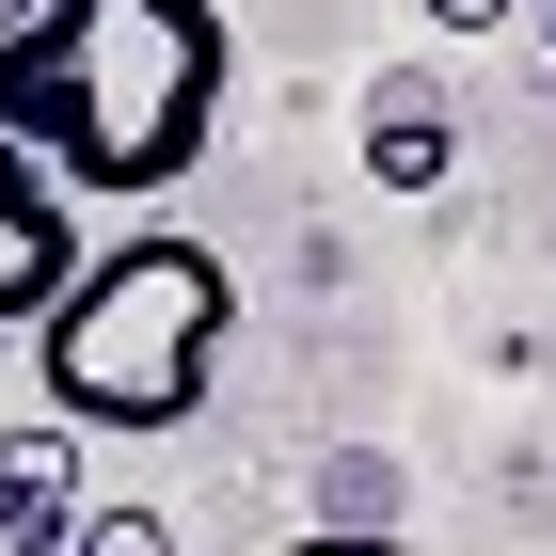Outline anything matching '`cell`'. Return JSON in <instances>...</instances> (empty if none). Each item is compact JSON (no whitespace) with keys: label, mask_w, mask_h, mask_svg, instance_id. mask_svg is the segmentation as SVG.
I'll return each mask as SVG.
<instances>
[{"label":"cell","mask_w":556,"mask_h":556,"mask_svg":"<svg viewBox=\"0 0 556 556\" xmlns=\"http://www.w3.org/2000/svg\"><path fill=\"white\" fill-rule=\"evenodd\" d=\"M223 0H48L0 33V128L33 143L80 207H143L223 143Z\"/></svg>","instance_id":"obj_1"},{"label":"cell","mask_w":556,"mask_h":556,"mask_svg":"<svg viewBox=\"0 0 556 556\" xmlns=\"http://www.w3.org/2000/svg\"><path fill=\"white\" fill-rule=\"evenodd\" d=\"M223 334H239V270H223L207 239L143 223V239H96L80 287L33 318V382H48L64 429H128V445H160V429L207 414Z\"/></svg>","instance_id":"obj_2"},{"label":"cell","mask_w":556,"mask_h":556,"mask_svg":"<svg viewBox=\"0 0 556 556\" xmlns=\"http://www.w3.org/2000/svg\"><path fill=\"white\" fill-rule=\"evenodd\" d=\"M80 255H96V239H80V191L0 128V334H33L48 302L80 287Z\"/></svg>","instance_id":"obj_3"},{"label":"cell","mask_w":556,"mask_h":556,"mask_svg":"<svg viewBox=\"0 0 556 556\" xmlns=\"http://www.w3.org/2000/svg\"><path fill=\"white\" fill-rule=\"evenodd\" d=\"M462 128H445V80L429 64H382L366 80V191H445Z\"/></svg>","instance_id":"obj_4"},{"label":"cell","mask_w":556,"mask_h":556,"mask_svg":"<svg viewBox=\"0 0 556 556\" xmlns=\"http://www.w3.org/2000/svg\"><path fill=\"white\" fill-rule=\"evenodd\" d=\"M64 541H80V429L48 414L0 445V556H64Z\"/></svg>","instance_id":"obj_5"},{"label":"cell","mask_w":556,"mask_h":556,"mask_svg":"<svg viewBox=\"0 0 556 556\" xmlns=\"http://www.w3.org/2000/svg\"><path fill=\"white\" fill-rule=\"evenodd\" d=\"M64 556H175V525H160V509H80Z\"/></svg>","instance_id":"obj_6"},{"label":"cell","mask_w":556,"mask_h":556,"mask_svg":"<svg viewBox=\"0 0 556 556\" xmlns=\"http://www.w3.org/2000/svg\"><path fill=\"white\" fill-rule=\"evenodd\" d=\"M287 556H429V541H382V525H318V541H287Z\"/></svg>","instance_id":"obj_7"},{"label":"cell","mask_w":556,"mask_h":556,"mask_svg":"<svg viewBox=\"0 0 556 556\" xmlns=\"http://www.w3.org/2000/svg\"><path fill=\"white\" fill-rule=\"evenodd\" d=\"M414 16H429V33H509L525 0H414Z\"/></svg>","instance_id":"obj_8"},{"label":"cell","mask_w":556,"mask_h":556,"mask_svg":"<svg viewBox=\"0 0 556 556\" xmlns=\"http://www.w3.org/2000/svg\"><path fill=\"white\" fill-rule=\"evenodd\" d=\"M33 16H48V0H0V33H33Z\"/></svg>","instance_id":"obj_9"}]
</instances>
